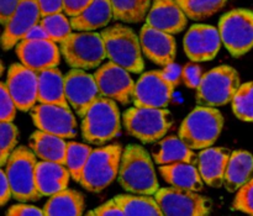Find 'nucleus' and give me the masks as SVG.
Wrapping results in <instances>:
<instances>
[{
    "label": "nucleus",
    "mask_w": 253,
    "mask_h": 216,
    "mask_svg": "<svg viewBox=\"0 0 253 216\" xmlns=\"http://www.w3.org/2000/svg\"><path fill=\"white\" fill-rule=\"evenodd\" d=\"M118 182L124 190L132 194L155 195L160 189L153 158L146 148L128 145L124 148Z\"/></svg>",
    "instance_id": "f257e3e1"
},
{
    "label": "nucleus",
    "mask_w": 253,
    "mask_h": 216,
    "mask_svg": "<svg viewBox=\"0 0 253 216\" xmlns=\"http://www.w3.org/2000/svg\"><path fill=\"white\" fill-rule=\"evenodd\" d=\"M121 131V114L115 100L99 96L82 118V137L89 145L103 146Z\"/></svg>",
    "instance_id": "f03ea898"
},
{
    "label": "nucleus",
    "mask_w": 253,
    "mask_h": 216,
    "mask_svg": "<svg viewBox=\"0 0 253 216\" xmlns=\"http://www.w3.org/2000/svg\"><path fill=\"white\" fill-rule=\"evenodd\" d=\"M224 129V116L212 106L198 105L185 116L178 130V136L192 150L211 147Z\"/></svg>",
    "instance_id": "7ed1b4c3"
},
{
    "label": "nucleus",
    "mask_w": 253,
    "mask_h": 216,
    "mask_svg": "<svg viewBox=\"0 0 253 216\" xmlns=\"http://www.w3.org/2000/svg\"><path fill=\"white\" fill-rule=\"evenodd\" d=\"M109 61L127 69L130 73H142L145 69L140 37L131 27L116 24L100 32Z\"/></svg>",
    "instance_id": "20e7f679"
},
{
    "label": "nucleus",
    "mask_w": 253,
    "mask_h": 216,
    "mask_svg": "<svg viewBox=\"0 0 253 216\" xmlns=\"http://www.w3.org/2000/svg\"><path fill=\"white\" fill-rule=\"evenodd\" d=\"M37 162V156L26 146H19L10 155L4 170L11 185L12 198L17 202H39L42 198L36 184Z\"/></svg>",
    "instance_id": "39448f33"
},
{
    "label": "nucleus",
    "mask_w": 253,
    "mask_h": 216,
    "mask_svg": "<svg viewBox=\"0 0 253 216\" xmlns=\"http://www.w3.org/2000/svg\"><path fill=\"white\" fill-rule=\"evenodd\" d=\"M123 147L119 143L93 148L79 184L90 193H100L118 179Z\"/></svg>",
    "instance_id": "423d86ee"
},
{
    "label": "nucleus",
    "mask_w": 253,
    "mask_h": 216,
    "mask_svg": "<svg viewBox=\"0 0 253 216\" xmlns=\"http://www.w3.org/2000/svg\"><path fill=\"white\" fill-rule=\"evenodd\" d=\"M123 123L128 135L142 143H153L167 136L174 120L167 108L133 106L125 110Z\"/></svg>",
    "instance_id": "0eeeda50"
},
{
    "label": "nucleus",
    "mask_w": 253,
    "mask_h": 216,
    "mask_svg": "<svg viewBox=\"0 0 253 216\" xmlns=\"http://www.w3.org/2000/svg\"><path fill=\"white\" fill-rule=\"evenodd\" d=\"M59 49L71 68L84 71L99 68L108 58L103 36L95 31L72 32L59 43Z\"/></svg>",
    "instance_id": "6e6552de"
},
{
    "label": "nucleus",
    "mask_w": 253,
    "mask_h": 216,
    "mask_svg": "<svg viewBox=\"0 0 253 216\" xmlns=\"http://www.w3.org/2000/svg\"><path fill=\"white\" fill-rule=\"evenodd\" d=\"M240 86L239 72L234 67H215L204 73L202 83L195 89V101L198 105L224 106L231 103Z\"/></svg>",
    "instance_id": "1a4fd4ad"
},
{
    "label": "nucleus",
    "mask_w": 253,
    "mask_h": 216,
    "mask_svg": "<svg viewBox=\"0 0 253 216\" xmlns=\"http://www.w3.org/2000/svg\"><path fill=\"white\" fill-rule=\"evenodd\" d=\"M219 32L222 44L232 57H242L253 48V11L234 9L220 17Z\"/></svg>",
    "instance_id": "9d476101"
},
{
    "label": "nucleus",
    "mask_w": 253,
    "mask_h": 216,
    "mask_svg": "<svg viewBox=\"0 0 253 216\" xmlns=\"http://www.w3.org/2000/svg\"><path fill=\"white\" fill-rule=\"evenodd\" d=\"M165 216H208L212 203L199 192L179 188H161L155 194Z\"/></svg>",
    "instance_id": "9b49d317"
},
{
    "label": "nucleus",
    "mask_w": 253,
    "mask_h": 216,
    "mask_svg": "<svg viewBox=\"0 0 253 216\" xmlns=\"http://www.w3.org/2000/svg\"><path fill=\"white\" fill-rule=\"evenodd\" d=\"M36 129L71 140L78 135V123L73 111L67 106L54 104L35 105L30 111Z\"/></svg>",
    "instance_id": "f8f14e48"
},
{
    "label": "nucleus",
    "mask_w": 253,
    "mask_h": 216,
    "mask_svg": "<svg viewBox=\"0 0 253 216\" xmlns=\"http://www.w3.org/2000/svg\"><path fill=\"white\" fill-rule=\"evenodd\" d=\"M100 96L115 100L121 105L132 101L135 82L130 72L124 67L109 61L94 72Z\"/></svg>",
    "instance_id": "ddd939ff"
},
{
    "label": "nucleus",
    "mask_w": 253,
    "mask_h": 216,
    "mask_svg": "<svg viewBox=\"0 0 253 216\" xmlns=\"http://www.w3.org/2000/svg\"><path fill=\"white\" fill-rule=\"evenodd\" d=\"M5 84L17 109L31 111L39 101V73L20 63H12L6 73Z\"/></svg>",
    "instance_id": "4468645a"
},
{
    "label": "nucleus",
    "mask_w": 253,
    "mask_h": 216,
    "mask_svg": "<svg viewBox=\"0 0 253 216\" xmlns=\"http://www.w3.org/2000/svg\"><path fill=\"white\" fill-rule=\"evenodd\" d=\"M174 88L161 71L146 72L136 82L132 103L145 108H167L172 101Z\"/></svg>",
    "instance_id": "2eb2a0df"
},
{
    "label": "nucleus",
    "mask_w": 253,
    "mask_h": 216,
    "mask_svg": "<svg viewBox=\"0 0 253 216\" xmlns=\"http://www.w3.org/2000/svg\"><path fill=\"white\" fill-rule=\"evenodd\" d=\"M66 82V96L79 118H83L88 109L100 96L98 84L94 74L84 69L72 68L64 76Z\"/></svg>",
    "instance_id": "dca6fc26"
},
{
    "label": "nucleus",
    "mask_w": 253,
    "mask_h": 216,
    "mask_svg": "<svg viewBox=\"0 0 253 216\" xmlns=\"http://www.w3.org/2000/svg\"><path fill=\"white\" fill-rule=\"evenodd\" d=\"M219 29L211 25H193L185 34L183 47L192 62H208L214 59L221 48Z\"/></svg>",
    "instance_id": "f3484780"
},
{
    "label": "nucleus",
    "mask_w": 253,
    "mask_h": 216,
    "mask_svg": "<svg viewBox=\"0 0 253 216\" xmlns=\"http://www.w3.org/2000/svg\"><path fill=\"white\" fill-rule=\"evenodd\" d=\"M52 40L24 39L15 46V53L24 66L40 72L59 66L61 49Z\"/></svg>",
    "instance_id": "a211bd4d"
},
{
    "label": "nucleus",
    "mask_w": 253,
    "mask_h": 216,
    "mask_svg": "<svg viewBox=\"0 0 253 216\" xmlns=\"http://www.w3.org/2000/svg\"><path fill=\"white\" fill-rule=\"evenodd\" d=\"M41 19V10L37 0H21L16 11L4 26L1 37L2 49L10 51L14 48L21 40L26 37L27 32L35 25L40 24Z\"/></svg>",
    "instance_id": "6ab92c4d"
},
{
    "label": "nucleus",
    "mask_w": 253,
    "mask_h": 216,
    "mask_svg": "<svg viewBox=\"0 0 253 216\" xmlns=\"http://www.w3.org/2000/svg\"><path fill=\"white\" fill-rule=\"evenodd\" d=\"M140 41L143 54L151 62L162 67L174 62L177 43L172 34L145 24L141 27Z\"/></svg>",
    "instance_id": "aec40b11"
},
{
    "label": "nucleus",
    "mask_w": 253,
    "mask_h": 216,
    "mask_svg": "<svg viewBox=\"0 0 253 216\" xmlns=\"http://www.w3.org/2000/svg\"><path fill=\"white\" fill-rule=\"evenodd\" d=\"M146 24L168 34H180L188 24V17L175 0H153L146 17Z\"/></svg>",
    "instance_id": "412c9836"
},
{
    "label": "nucleus",
    "mask_w": 253,
    "mask_h": 216,
    "mask_svg": "<svg viewBox=\"0 0 253 216\" xmlns=\"http://www.w3.org/2000/svg\"><path fill=\"white\" fill-rule=\"evenodd\" d=\"M230 156L231 152L225 147L211 146L200 150L198 155V168L205 184L216 189L224 187L225 172Z\"/></svg>",
    "instance_id": "4be33fe9"
},
{
    "label": "nucleus",
    "mask_w": 253,
    "mask_h": 216,
    "mask_svg": "<svg viewBox=\"0 0 253 216\" xmlns=\"http://www.w3.org/2000/svg\"><path fill=\"white\" fill-rule=\"evenodd\" d=\"M72 179L66 165L48 161H39L36 166V184L42 197H52L67 189Z\"/></svg>",
    "instance_id": "5701e85b"
},
{
    "label": "nucleus",
    "mask_w": 253,
    "mask_h": 216,
    "mask_svg": "<svg viewBox=\"0 0 253 216\" xmlns=\"http://www.w3.org/2000/svg\"><path fill=\"white\" fill-rule=\"evenodd\" d=\"M160 174L170 187L194 192H202L204 188V180L195 163L179 162L161 166Z\"/></svg>",
    "instance_id": "b1692460"
},
{
    "label": "nucleus",
    "mask_w": 253,
    "mask_h": 216,
    "mask_svg": "<svg viewBox=\"0 0 253 216\" xmlns=\"http://www.w3.org/2000/svg\"><path fill=\"white\" fill-rule=\"evenodd\" d=\"M67 146L68 142L66 138L44 132L39 129L29 137V147L41 161L66 165Z\"/></svg>",
    "instance_id": "393cba45"
},
{
    "label": "nucleus",
    "mask_w": 253,
    "mask_h": 216,
    "mask_svg": "<svg viewBox=\"0 0 253 216\" xmlns=\"http://www.w3.org/2000/svg\"><path fill=\"white\" fill-rule=\"evenodd\" d=\"M152 158L160 166L179 162L198 163L194 150L188 147L179 136H166L158 141L152 148Z\"/></svg>",
    "instance_id": "a878e982"
},
{
    "label": "nucleus",
    "mask_w": 253,
    "mask_h": 216,
    "mask_svg": "<svg viewBox=\"0 0 253 216\" xmlns=\"http://www.w3.org/2000/svg\"><path fill=\"white\" fill-rule=\"evenodd\" d=\"M114 19L111 0H93L78 16L71 17L74 31H96L108 26Z\"/></svg>",
    "instance_id": "bb28decb"
},
{
    "label": "nucleus",
    "mask_w": 253,
    "mask_h": 216,
    "mask_svg": "<svg viewBox=\"0 0 253 216\" xmlns=\"http://www.w3.org/2000/svg\"><path fill=\"white\" fill-rule=\"evenodd\" d=\"M253 155L244 150L231 152L226 172H225L224 187L229 193H236L252 178Z\"/></svg>",
    "instance_id": "cd10ccee"
},
{
    "label": "nucleus",
    "mask_w": 253,
    "mask_h": 216,
    "mask_svg": "<svg viewBox=\"0 0 253 216\" xmlns=\"http://www.w3.org/2000/svg\"><path fill=\"white\" fill-rule=\"evenodd\" d=\"M39 103L54 104L69 108L66 96L64 76L57 67L39 73Z\"/></svg>",
    "instance_id": "c85d7f7f"
},
{
    "label": "nucleus",
    "mask_w": 253,
    "mask_h": 216,
    "mask_svg": "<svg viewBox=\"0 0 253 216\" xmlns=\"http://www.w3.org/2000/svg\"><path fill=\"white\" fill-rule=\"evenodd\" d=\"M85 209L84 195L76 189H64L49 197L43 207L46 216H79Z\"/></svg>",
    "instance_id": "c756f323"
},
{
    "label": "nucleus",
    "mask_w": 253,
    "mask_h": 216,
    "mask_svg": "<svg viewBox=\"0 0 253 216\" xmlns=\"http://www.w3.org/2000/svg\"><path fill=\"white\" fill-rule=\"evenodd\" d=\"M116 200L124 214L127 216L146 215V216H161L163 215L157 200L152 195L145 194H120L116 195Z\"/></svg>",
    "instance_id": "7c9ffc66"
},
{
    "label": "nucleus",
    "mask_w": 253,
    "mask_h": 216,
    "mask_svg": "<svg viewBox=\"0 0 253 216\" xmlns=\"http://www.w3.org/2000/svg\"><path fill=\"white\" fill-rule=\"evenodd\" d=\"M153 0H111L114 19L126 24H138L147 17Z\"/></svg>",
    "instance_id": "2f4dec72"
},
{
    "label": "nucleus",
    "mask_w": 253,
    "mask_h": 216,
    "mask_svg": "<svg viewBox=\"0 0 253 216\" xmlns=\"http://www.w3.org/2000/svg\"><path fill=\"white\" fill-rule=\"evenodd\" d=\"M188 19L200 21L216 14L226 5L227 0H175Z\"/></svg>",
    "instance_id": "473e14b6"
},
{
    "label": "nucleus",
    "mask_w": 253,
    "mask_h": 216,
    "mask_svg": "<svg viewBox=\"0 0 253 216\" xmlns=\"http://www.w3.org/2000/svg\"><path fill=\"white\" fill-rule=\"evenodd\" d=\"M91 151H93V148L86 143H79L76 141H69L68 142L66 166L69 170L71 177L74 182H81L82 173H83Z\"/></svg>",
    "instance_id": "72a5a7b5"
},
{
    "label": "nucleus",
    "mask_w": 253,
    "mask_h": 216,
    "mask_svg": "<svg viewBox=\"0 0 253 216\" xmlns=\"http://www.w3.org/2000/svg\"><path fill=\"white\" fill-rule=\"evenodd\" d=\"M231 105L237 119L246 123H253V82H247L240 86Z\"/></svg>",
    "instance_id": "f704fd0d"
},
{
    "label": "nucleus",
    "mask_w": 253,
    "mask_h": 216,
    "mask_svg": "<svg viewBox=\"0 0 253 216\" xmlns=\"http://www.w3.org/2000/svg\"><path fill=\"white\" fill-rule=\"evenodd\" d=\"M40 24L46 30L49 40L54 42H59V43L64 39H67L72 34V31H73L71 20H68L67 15H64L63 12H58V14L42 17Z\"/></svg>",
    "instance_id": "c9c22d12"
},
{
    "label": "nucleus",
    "mask_w": 253,
    "mask_h": 216,
    "mask_svg": "<svg viewBox=\"0 0 253 216\" xmlns=\"http://www.w3.org/2000/svg\"><path fill=\"white\" fill-rule=\"evenodd\" d=\"M19 129L12 121H0V166L5 167L19 142Z\"/></svg>",
    "instance_id": "e433bc0d"
},
{
    "label": "nucleus",
    "mask_w": 253,
    "mask_h": 216,
    "mask_svg": "<svg viewBox=\"0 0 253 216\" xmlns=\"http://www.w3.org/2000/svg\"><path fill=\"white\" fill-rule=\"evenodd\" d=\"M232 209L253 215V177L236 192L232 202Z\"/></svg>",
    "instance_id": "4c0bfd02"
},
{
    "label": "nucleus",
    "mask_w": 253,
    "mask_h": 216,
    "mask_svg": "<svg viewBox=\"0 0 253 216\" xmlns=\"http://www.w3.org/2000/svg\"><path fill=\"white\" fill-rule=\"evenodd\" d=\"M19 110L14 99L10 95L5 82L0 84V121H14Z\"/></svg>",
    "instance_id": "58836bf2"
},
{
    "label": "nucleus",
    "mask_w": 253,
    "mask_h": 216,
    "mask_svg": "<svg viewBox=\"0 0 253 216\" xmlns=\"http://www.w3.org/2000/svg\"><path fill=\"white\" fill-rule=\"evenodd\" d=\"M204 77L203 68L197 63H188L183 67V83L190 89H197L202 83V79Z\"/></svg>",
    "instance_id": "ea45409f"
},
{
    "label": "nucleus",
    "mask_w": 253,
    "mask_h": 216,
    "mask_svg": "<svg viewBox=\"0 0 253 216\" xmlns=\"http://www.w3.org/2000/svg\"><path fill=\"white\" fill-rule=\"evenodd\" d=\"M88 216H121L124 214L123 209L120 208V205L116 203V200L111 199L109 202L104 203V204L99 205L95 209H93L91 212L86 213Z\"/></svg>",
    "instance_id": "a19ab883"
},
{
    "label": "nucleus",
    "mask_w": 253,
    "mask_h": 216,
    "mask_svg": "<svg viewBox=\"0 0 253 216\" xmlns=\"http://www.w3.org/2000/svg\"><path fill=\"white\" fill-rule=\"evenodd\" d=\"M7 216H42L44 215L43 209L35 207V205L27 204V203H21L20 204L11 205L6 210Z\"/></svg>",
    "instance_id": "79ce46f5"
},
{
    "label": "nucleus",
    "mask_w": 253,
    "mask_h": 216,
    "mask_svg": "<svg viewBox=\"0 0 253 216\" xmlns=\"http://www.w3.org/2000/svg\"><path fill=\"white\" fill-rule=\"evenodd\" d=\"M161 72H162L166 81L169 82L173 86H177L180 82H183V67L174 63V62L163 67Z\"/></svg>",
    "instance_id": "37998d69"
},
{
    "label": "nucleus",
    "mask_w": 253,
    "mask_h": 216,
    "mask_svg": "<svg viewBox=\"0 0 253 216\" xmlns=\"http://www.w3.org/2000/svg\"><path fill=\"white\" fill-rule=\"evenodd\" d=\"M93 0H63V12L67 16H78L83 12Z\"/></svg>",
    "instance_id": "c03bdc74"
},
{
    "label": "nucleus",
    "mask_w": 253,
    "mask_h": 216,
    "mask_svg": "<svg viewBox=\"0 0 253 216\" xmlns=\"http://www.w3.org/2000/svg\"><path fill=\"white\" fill-rule=\"evenodd\" d=\"M21 0H0V22L2 26L9 22L14 12L19 7Z\"/></svg>",
    "instance_id": "a18cd8bd"
},
{
    "label": "nucleus",
    "mask_w": 253,
    "mask_h": 216,
    "mask_svg": "<svg viewBox=\"0 0 253 216\" xmlns=\"http://www.w3.org/2000/svg\"><path fill=\"white\" fill-rule=\"evenodd\" d=\"M42 17L63 12V0H37Z\"/></svg>",
    "instance_id": "49530a36"
},
{
    "label": "nucleus",
    "mask_w": 253,
    "mask_h": 216,
    "mask_svg": "<svg viewBox=\"0 0 253 216\" xmlns=\"http://www.w3.org/2000/svg\"><path fill=\"white\" fill-rule=\"evenodd\" d=\"M12 198V190L11 185H10L9 179H7L6 172H5L4 167L0 170V205L5 207L10 199Z\"/></svg>",
    "instance_id": "de8ad7c7"
},
{
    "label": "nucleus",
    "mask_w": 253,
    "mask_h": 216,
    "mask_svg": "<svg viewBox=\"0 0 253 216\" xmlns=\"http://www.w3.org/2000/svg\"><path fill=\"white\" fill-rule=\"evenodd\" d=\"M25 39L27 40H49L48 34L46 32V30L43 29L41 24H37L27 32L26 37Z\"/></svg>",
    "instance_id": "09e8293b"
}]
</instances>
